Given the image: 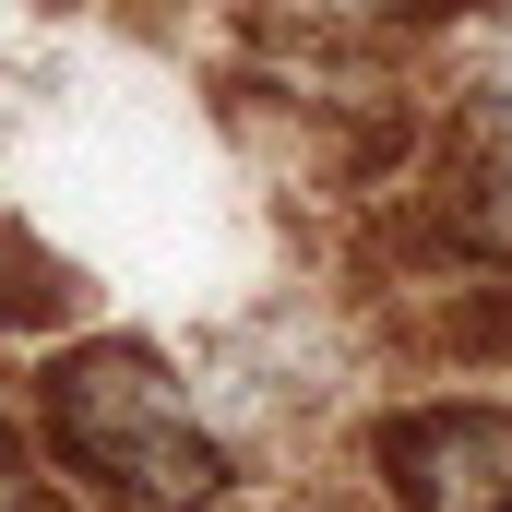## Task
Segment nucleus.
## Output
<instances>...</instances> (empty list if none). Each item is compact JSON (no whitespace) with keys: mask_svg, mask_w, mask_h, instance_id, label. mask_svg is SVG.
<instances>
[{"mask_svg":"<svg viewBox=\"0 0 512 512\" xmlns=\"http://www.w3.org/2000/svg\"><path fill=\"white\" fill-rule=\"evenodd\" d=\"M441 96H453V120L477 131V155L512 143V0H465L441 24Z\"/></svg>","mask_w":512,"mask_h":512,"instance_id":"obj_3","label":"nucleus"},{"mask_svg":"<svg viewBox=\"0 0 512 512\" xmlns=\"http://www.w3.org/2000/svg\"><path fill=\"white\" fill-rule=\"evenodd\" d=\"M36 441L108 512H215L227 501V441H215L203 393L131 334H84L36 370Z\"/></svg>","mask_w":512,"mask_h":512,"instance_id":"obj_1","label":"nucleus"},{"mask_svg":"<svg viewBox=\"0 0 512 512\" xmlns=\"http://www.w3.org/2000/svg\"><path fill=\"white\" fill-rule=\"evenodd\" d=\"M382 489L405 512H512V405H405L382 429Z\"/></svg>","mask_w":512,"mask_h":512,"instance_id":"obj_2","label":"nucleus"}]
</instances>
